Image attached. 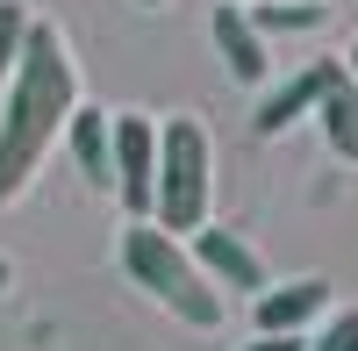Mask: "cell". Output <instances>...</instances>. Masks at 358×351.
Returning <instances> with one entry per match:
<instances>
[{"label": "cell", "mask_w": 358, "mask_h": 351, "mask_svg": "<svg viewBox=\"0 0 358 351\" xmlns=\"http://www.w3.org/2000/svg\"><path fill=\"white\" fill-rule=\"evenodd\" d=\"M215 57H222V72L236 86H265L273 79V43L251 29L244 8H215Z\"/></svg>", "instance_id": "obj_7"}, {"label": "cell", "mask_w": 358, "mask_h": 351, "mask_svg": "<svg viewBox=\"0 0 358 351\" xmlns=\"http://www.w3.org/2000/svg\"><path fill=\"white\" fill-rule=\"evenodd\" d=\"M322 315H330V280H287V287L265 280L251 294V323L258 330H315Z\"/></svg>", "instance_id": "obj_6"}, {"label": "cell", "mask_w": 358, "mask_h": 351, "mask_svg": "<svg viewBox=\"0 0 358 351\" xmlns=\"http://www.w3.org/2000/svg\"><path fill=\"white\" fill-rule=\"evenodd\" d=\"M0 86H8V101H0V208H8L43 172V151L65 136V115L79 108V72H72V50L57 36V22L29 15L22 57Z\"/></svg>", "instance_id": "obj_1"}, {"label": "cell", "mask_w": 358, "mask_h": 351, "mask_svg": "<svg viewBox=\"0 0 358 351\" xmlns=\"http://www.w3.org/2000/svg\"><path fill=\"white\" fill-rule=\"evenodd\" d=\"M136 8H165V0H136Z\"/></svg>", "instance_id": "obj_17"}, {"label": "cell", "mask_w": 358, "mask_h": 351, "mask_svg": "<svg viewBox=\"0 0 358 351\" xmlns=\"http://www.w3.org/2000/svg\"><path fill=\"white\" fill-rule=\"evenodd\" d=\"M330 72H337V57H315L308 72L280 79L273 94H265V101L251 108V129H258V136H287V129H294V122H301V115L315 108V94H322V79H330Z\"/></svg>", "instance_id": "obj_8"}, {"label": "cell", "mask_w": 358, "mask_h": 351, "mask_svg": "<svg viewBox=\"0 0 358 351\" xmlns=\"http://www.w3.org/2000/svg\"><path fill=\"white\" fill-rule=\"evenodd\" d=\"M322 15H330L322 0H258L251 29L273 43V36H308V29H322Z\"/></svg>", "instance_id": "obj_11"}, {"label": "cell", "mask_w": 358, "mask_h": 351, "mask_svg": "<svg viewBox=\"0 0 358 351\" xmlns=\"http://www.w3.org/2000/svg\"><path fill=\"white\" fill-rule=\"evenodd\" d=\"M122 273L143 287V294H158L179 323H194V330L222 323V287L208 280L194 266V251L179 244L172 229H158L151 215H129V229H122Z\"/></svg>", "instance_id": "obj_2"}, {"label": "cell", "mask_w": 358, "mask_h": 351, "mask_svg": "<svg viewBox=\"0 0 358 351\" xmlns=\"http://www.w3.org/2000/svg\"><path fill=\"white\" fill-rule=\"evenodd\" d=\"M308 115L322 122V143H330L337 158H351V165H358V79H351L344 65L322 79V94H315V108H308Z\"/></svg>", "instance_id": "obj_9"}, {"label": "cell", "mask_w": 358, "mask_h": 351, "mask_svg": "<svg viewBox=\"0 0 358 351\" xmlns=\"http://www.w3.org/2000/svg\"><path fill=\"white\" fill-rule=\"evenodd\" d=\"M108 172H115V201H122L129 215H151V172H158V122L151 115H108Z\"/></svg>", "instance_id": "obj_4"}, {"label": "cell", "mask_w": 358, "mask_h": 351, "mask_svg": "<svg viewBox=\"0 0 358 351\" xmlns=\"http://www.w3.org/2000/svg\"><path fill=\"white\" fill-rule=\"evenodd\" d=\"M251 351H308V330H258Z\"/></svg>", "instance_id": "obj_14"}, {"label": "cell", "mask_w": 358, "mask_h": 351, "mask_svg": "<svg viewBox=\"0 0 358 351\" xmlns=\"http://www.w3.org/2000/svg\"><path fill=\"white\" fill-rule=\"evenodd\" d=\"M187 251H194V266L215 280L222 294H244V301H251L258 287H265V258H258L244 237H236V229H222V222H201Z\"/></svg>", "instance_id": "obj_5"}, {"label": "cell", "mask_w": 358, "mask_h": 351, "mask_svg": "<svg viewBox=\"0 0 358 351\" xmlns=\"http://www.w3.org/2000/svg\"><path fill=\"white\" fill-rule=\"evenodd\" d=\"M308 351H358V308H337L322 330H308Z\"/></svg>", "instance_id": "obj_12"}, {"label": "cell", "mask_w": 358, "mask_h": 351, "mask_svg": "<svg viewBox=\"0 0 358 351\" xmlns=\"http://www.w3.org/2000/svg\"><path fill=\"white\" fill-rule=\"evenodd\" d=\"M22 29H29V15L0 0V79H8V72H15V57H22Z\"/></svg>", "instance_id": "obj_13"}, {"label": "cell", "mask_w": 358, "mask_h": 351, "mask_svg": "<svg viewBox=\"0 0 358 351\" xmlns=\"http://www.w3.org/2000/svg\"><path fill=\"white\" fill-rule=\"evenodd\" d=\"M65 143H72V165H79V180L86 187H108L115 172H108V151H115V136H108V115L101 108H72L65 115Z\"/></svg>", "instance_id": "obj_10"}, {"label": "cell", "mask_w": 358, "mask_h": 351, "mask_svg": "<svg viewBox=\"0 0 358 351\" xmlns=\"http://www.w3.org/2000/svg\"><path fill=\"white\" fill-rule=\"evenodd\" d=\"M344 72H351V79H358V43H351V50H344Z\"/></svg>", "instance_id": "obj_16"}, {"label": "cell", "mask_w": 358, "mask_h": 351, "mask_svg": "<svg viewBox=\"0 0 358 351\" xmlns=\"http://www.w3.org/2000/svg\"><path fill=\"white\" fill-rule=\"evenodd\" d=\"M215 208V143L194 115H172L158 129V172H151V215L158 229H201Z\"/></svg>", "instance_id": "obj_3"}, {"label": "cell", "mask_w": 358, "mask_h": 351, "mask_svg": "<svg viewBox=\"0 0 358 351\" xmlns=\"http://www.w3.org/2000/svg\"><path fill=\"white\" fill-rule=\"evenodd\" d=\"M8 287H15V266H8V258H0V294H8Z\"/></svg>", "instance_id": "obj_15"}]
</instances>
